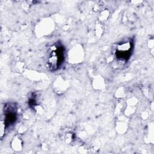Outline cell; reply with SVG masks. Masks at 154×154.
<instances>
[{"label":"cell","instance_id":"cell-1","mask_svg":"<svg viewBox=\"0 0 154 154\" xmlns=\"http://www.w3.org/2000/svg\"><path fill=\"white\" fill-rule=\"evenodd\" d=\"M64 48L60 44H55L48 50L47 63L51 70H57L62 64L64 58Z\"/></svg>","mask_w":154,"mask_h":154},{"label":"cell","instance_id":"cell-2","mask_svg":"<svg viewBox=\"0 0 154 154\" xmlns=\"http://www.w3.org/2000/svg\"><path fill=\"white\" fill-rule=\"evenodd\" d=\"M132 49V43L130 41L122 42L117 45L115 50V55L118 60H127L131 56Z\"/></svg>","mask_w":154,"mask_h":154}]
</instances>
